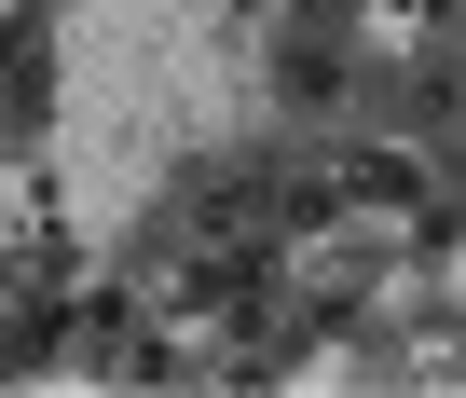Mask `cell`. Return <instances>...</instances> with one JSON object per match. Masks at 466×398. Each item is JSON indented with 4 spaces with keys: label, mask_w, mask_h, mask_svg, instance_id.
<instances>
[{
    "label": "cell",
    "mask_w": 466,
    "mask_h": 398,
    "mask_svg": "<svg viewBox=\"0 0 466 398\" xmlns=\"http://www.w3.org/2000/svg\"><path fill=\"white\" fill-rule=\"evenodd\" d=\"M42 330H56V316H42L28 289H0V371H28V357H42Z\"/></svg>",
    "instance_id": "7a4b0ae2"
},
{
    "label": "cell",
    "mask_w": 466,
    "mask_h": 398,
    "mask_svg": "<svg viewBox=\"0 0 466 398\" xmlns=\"http://www.w3.org/2000/svg\"><path fill=\"white\" fill-rule=\"evenodd\" d=\"M28 97H42V42H0V124H28Z\"/></svg>",
    "instance_id": "3957f363"
},
{
    "label": "cell",
    "mask_w": 466,
    "mask_h": 398,
    "mask_svg": "<svg viewBox=\"0 0 466 398\" xmlns=\"http://www.w3.org/2000/svg\"><path fill=\"white\" fill-rule=\"evenodd\" d=\"M329 192H343V207H425V179H411L398 151H343V165H329Z\"/></svg>",
    "instance_id": "6da1fadb"
}]
</instances>
